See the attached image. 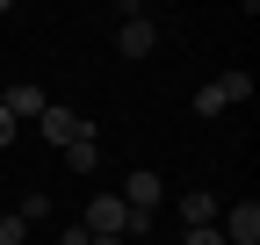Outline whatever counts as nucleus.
<instances>
[{"instance_id": "f257e3e1", "label": "nucleus", "mask_w": 260, "mask_h": 245, "mask_svg": "<svg viewBox=\"0 0 260 245\" xmlns=\"http://www.w3.org/2000/svg\"><path fill=\"white\" fill-rule=\"evenodd\" d=\"M123 224H130V202H123V195H94L80 231H87V238H123Z\"/></svg>"}, {"instance_id": "f03ea898", "label": "nucleus", "mask_w": 260, "mask_h": 245, "mask_svg": "<svg viewBox=\"0 0 260 245\" xmlns=\"http://www.w3.org/2000/svg\"><path fill=\"white\" fill-rule=\"evenodd\" d=\"M37 123H44V137H51L58 151H65V144H80V137H94V123H87V115H73V108H58V101H51Z\"/></svg>"}, {"instance_id": "7ed1b4c3", "label": "nucleus", "mask_w": 260, "mask_h": 245, "mask_svg": "<svg viewBox=\"0 0 260 245\" xmlns=\"http://www.w3.org/2000/svg\"><path fill=\"white\" fill-rule=\"evenodd\" d=\"M224 245H260V202H232L224 209V224H217Z\"/></svg>"}, {"instance_id": "20e7f679", "label": "nucleus", "mask_w": 260, "mask_h": 245, "mask_svg": "<svg viewBox=\"0 0 260 245\" xmlns=\"http://www.w3.org/2000/svg\"><path fill=\"white\" fill-rule=\"evenodd\" d=\"M0 108H8L15 123H22V115H29V123H37V115L51 108V94H44V87H37V79H15V87H0Z\"/></svg>"}, {"instance_id": "39448f33", "label": "nucleus", "mask_w": 260, "mask_h": 245, "mask_svg": "<svg viewBox=\"0 0 260 245\" xmlns=\"http://www.w3.org/2000/svg\"><path fill=\"white\" fill-rule=\"evenodd\" d=\"M116 44H123V58H152V44H159L152 15H138V8H130V15H123V29H116Z\"/></svg>"}, {"instance_id": "423d86ee", "label": "nucleus", "mask_w": 260, "mask_h": 245, "mask_svg": "<svg viewBox=\"0 0 260 245\" xmlns=\"http://www.w3.org/2000/svg\"><path fill=\"white\" fill-rule=\"evenodd\" d=\"M159 195H167V188H159V173H152V166H138V173L123 180V202H130V209H152Z\"/></svg>"}, {"instance_id": "0eeeda50", "label": "nucleus", "mask_w": 260, "mask_h": 245, "mask_svg": "<svg viewBox=\"0 0 260 245\" xmlns=\"http://www.w3.org/2000/svg\"><path fill=\"white\" fill-rule=\"evenodd\" d=\"M181 217H188V231L217 224V195H181Z\"/></svg>"}, {"instance_id": "6e6552de", "label": "nucleus", "mask_w": 260, "mask_h": 245, "mask_svg": "<svg viewBox=\"0 0 260 245\" xmlns=\"http://www.w3.org/2000/svg\"><path fill=\"white\" fill-rule=\"evenodd\" d=\"M94 159H102V151H94V137H80V144H65V166H73V173H94Z\"/></svg>"}, {"instance_id": "1a4fd4ad", "label": "nucleus", "mask_w": 260, "mask_h": 245, "mask_svg": "<svg viewBox=\"0 0 260 245\" xmlns=\"http://www.w3.org/2000/svg\"><path fill=\"white\" fill-rule=\"evenodd\" d=\"M217 94H224V101H246V94H253V79H246V72H224V79H217Z\"/></svg>"}, {"instance_id": "9d476101", "label": "nucleus", "mask_w": 260, "mask_h": 245, "mask_svg": "<svg viewBox=\"0 0 260 245\" xmlns=\"http://www.w3.org/2000/svg\"><path fill=\"white\" fill-rule=\"evenodd\" d=\"M224 108H232V101H224V94H217V79H210L203 94H195V115H224Z\"/></svg>"}, {"instance_id": "9b49d317", "label": "nucleus", "mask_w": 260, "mask_h": 245, "mask_svg": "<svg viewBox=\"0 0 260 245\" xmlns=\"http://www.w3.org/2000/svg\"><path fill=\"white\" fill-rule=\"evenodd\" d=\"M22 224H37V217H51V195H22V209H15Z\"/></svg>"}, {"instance_id": "f8f14e48", "label": "nucleus", "mask_w": 260, "mask_h": 245, "mask_svg": "<svg viewBox=\"0 0 260 245\" xmlns=\"http://www.w3.org/2000/svg\"><path fill=\"white\" fill-rule=\"evenodd\" d=\"M22 238H29V224H22L15 209H8V217H0V245H22Z\"/></svg>"}, {"instance_id": "ddd939ff", "label": "nucleus", "mask_w": 260, "mask_h": 245, "mask_svg": "<svg viewBox=\"0 0 260 245\" xmlns=\"http://www.w3.org/2000/svg\"><path fill=\"white\" fill-rule=\"evenodd\" d=\"M181 245H224V238H217V224H203V231H188Z\"/></svg>"}, {"instance_id": "4468645a", "label": "nucleus", "mask_w": 260, "mask_h": 245, "mask_svg": "<svg viewBox=\"0 0 260 245\" xmlns=\"http://www.w3.org/2000/svg\"><path fill=\"white\" fill-rule=\"evenodd\" d=\"M8 144H15V115L0 108V151H8Z\"/></svg>"}, {"instance_id": "2eb2a0df", "label": "nucleus", "mask_w": 260, "mask_h": 245, "mask_svg": "<svg viewBox=\"0 0 260 245\" xmlns=\"http://www.w3.org/2000/svg\"><path fill=\"white\" fill-rule=\"evenodd\" d=\"M87 245H130V238H87Z\"/></svg>"}]
</instances>
